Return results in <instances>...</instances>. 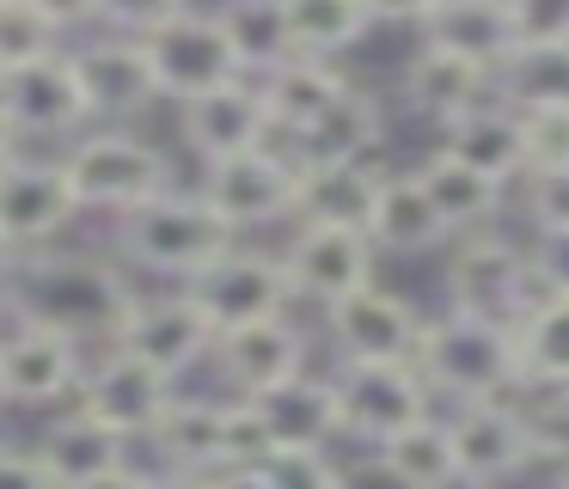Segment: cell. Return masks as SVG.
<instances>
[{
    "label": "cell",
    "instance_id": "d4e9b609",
    "mask_svg": "<svg viewBox=\"0 0 569 489\" xmlns=\"http://www.w3.org/2000/svg\"><path fill=\"white\" fill-rule=\"evenodd\" d=\"M417 178H422V190H429L435 214L447 220V232H453V239H466V232H483V227H502L508 183L483 178V171L466 166L459 153H447V147H429V153L417 159Z\"/></svg>",
    "mask_w": 569,
    "mask_h": 489
},
{
    "label": "cell",
    "instance_id": "4316f807",
    "mask_svg": "<svg viewBox=\"0 0 569 489\" xmlns=\"http://www.w3.org/2000/svg\"><path fill=\"white\" fill-rule=\"evenodd\" d=\"M31 447H38V459L50 465V477L62 489H80V483H92L99 471H111V465L136 459V447H129L123 435H111L99 416H87L80 403H68V410L56 416Z\"/></svg>",
    "mask_w": 569,
    "mask_h": 489
},
{
    "label": "cell",
    "instance_id": "f546056e",
    "mask_svg": "<svg viewBox=\"0 0 569 489\" xmlns=\"http://www.w3.org/2000/svg\"><path fill=\"white\" fill-rule=\"evenodd\" d=\"M417 37L435 49L483 61V68H502V61L515 56V12H508V0H441V7L422 19Z\"/></svg>",
    "mask_w": 569,
    "mask_h": 489
},
{
    "label": "cell",
    "instance_id": "60d3db41",
    "mask_svg": "<svg viewBox=\"0 0 569 489\" xmlns=\"http://www.w3.org/2000/svg\"><path fill=\"white\" fill-rule=\"evenodd\" d=\"M190 7H197V0H104L99 31H117V37L148 43L153 31H166V24H172L178 12H190Z\"/></svg>",
    "mask_w": 569,
    "mask_h": 489
},
{
    "label": "cell",
    "instance_id": "4dcf8cb0",
    "mask_svg": "<svg viewBox=\"0 0 569 489\" xmlns=\"http://www.w3.org/2000/svg\"><path fill=\"white\" fill-rule=\"evenodd\" d=\"M386 166H300V202L295 227H361L368 232L373 196H380Z\"/></svg>",
    "mask_w": 569,
    "mask_h": 489
},
{
    "label": "cell",
    "instance_id": "b9f144b4",
    "mask_svg": "<svg viewBox=\"0 0 569 489\" xmlns=\"http://www.w3.org/2000/svg\"><path fill=\"white\" fill-rule=\"evenodd\" d=\"M527 129V171L569 166V110H520Z\"/></svg>",
    "mask_w": 569,
    "mask_h": 489
},
{
    "label": "cell",
    "instance_id": "277c9868",
    "mask_svg": "<svg viewBox=\"0 0 569 489\" xmlns=\"http://www.w3.org/2000/svg\"><path fill=\"white\" fill-rule=\"evenodd\" d=\"M239 244H246V239L214 214L209 196H202L197 183H178V190H166L160 202L136 208L129 220H117V244H111V251L123 257L136 276L190 288V281H202L227 251H239Z\"/></svg>",
    "mask_w": 569,
    "mask_h": 489
},
{
    "label": "cell",
    "instance_id": "8992f818",
    "mask_svg": "<svg viewBox=\"0 0 569 489\" xmlns=\"http://www.w3.org/2000/svg\"><path fill=\"white\" fill-rule=\"evenodd\" d=\"M87 361L92 349L68 330L38 325V318H7V330H0V403L26 416L68 410L80 398Z\"/></svg>",
    "mask_w": 569,
    "mask_h": 489
},
{
    "label": "cell",
    "instance_id": "ba28073f",
    "mask_svg": "<svg viewBox=\"0 0 569 489\" xmlns=\"http://www.w3.org/2000/svg\"><path fill=\"white\" fill-rule=\"evenodd\" d=\"M331 379H337V416H343V440H356V452L386 447L392 435H405V428L422 422V416L441 410L417 361L331 367Z\"/></svg>",
    "mask_w": 569,
    "mask_h": 489
},
{
    "label": "cell",
    "instance_id": "2e32d148",
    "mask_svg": "<svg viewBox=\"0 0 569 489\" xmlns=\"http://www.w3.org/2000/svg\"><path fill=\"white\" fill-rule=\"evenodd\" d=\"M373 239L361 227H307L300 220L282 244V269L295 281V300L312 306V312H331L337 300H349L356 288L373 281Z\"/></svg>",
    "mask_w": 569,
    "mask_h": 489
},
{
    "label": "cell",
    "instance_id": "ac0fdd59",
    "mask_svg": "<svg viewBox=\"0 0 569 489\" xmlns=\"http://www.w3.org/2000/svg\"><path fill=\"white\" fill-rule=\"evenodd\" d=\"M68 56H74L80 86H87L92 122H136L153 104H166L160 80H153V61H148V43H136V37L87 31L80 43H68Z\"/></svg>",
    "mask_w": 569,
    "mask_h": 489
},
{
    "label": "cell",
    "instance_id": "5bb4252c",
    "mask_svg": "<svg viewBox=\"0 0 569 489\" xmlns=\"http://www.w3.org/2000/svg\"><path fill=\"white\" fill-rule=\"evenodd\" d=\"M459 452V483L466 489H508L515 477L532 471V428H527V398H483V403H453L447 410Z\"/></svg>",
    "mask_w": 569,
    "mask_h": 489
},
{
    "label": "cell",
    "instance_id": "bcb514c9",
    "mask_svg": "<svg viewBox=\"0 0 569 489\" xmlns=\"http://www.w3.org/2000/svg\"><path fill=\"white\" fill-rule=\"evenodd\" d=\"M343 489H417V483H405L380 452H356V459H343Z\"/></svg>",
    "mask_w": 569,
    "mask_h": 489
},
{
    "label": "cell",
    "instance_id": "cb8c5ba5",
    "mask_svg": "<svg viewBox=\"0 0 569 489\" xmlns=\"http://www.w3.org/2000/svg\"><path fill=\"white\" fill-rule=\"evenodd\" d=\"M368 239L380 257H441L453 244L447 220L435 214L429 190H422L417 166L380 178V196H373V214H368Z\"/></svg>",
    "mask_w": 569,
    "mask_h": 489
},
{
    "label": "cell",
    "instance_id": "7c38bea8",
    "mask_svg": "<svg viewBox=\"0 0 569 489\" xmlns=\"http://www.w3.org/2000/svg\"><path fill=\"white\" fill-rule=\"evenodd\" d=\"M74 220H80V202L62 171V153H19L0 171V239L19 257L56 251Z\"/></svg>",
    "mask_w": 569,
    "mask_h": 489
},
{
    "label": "cell",
    "instance_id": "7402d4cb",
    "mask_svg": "<svg viewBox=\"0 0 569 489\" xmlns=\"http://www.w3.org/2000/svg\"><path fill=\"white\" fill-rule=\"evenodd\" d=\"M288 147H295L300 166H373L386 147V98L373 86L349 80L343 98Z\"/></svg>",
    "mask_w": 569,
    "mask_h": 489
},
{
    "label": "cell",
    "instance_id": "9a60e30c",
    "mask_svg": "<svg viewBox=\"0 0 569 489\" xmlns=\"http://www.w3.org/2000/svg\"><path fill=\"white\" fill-rule=\"evenodd\" d=\"M214 337H221V325L209 318V306L190 288H172V293H141L129 325H123V337H117V349L141 355L148 367H160L166 379L184 386L197 367H209Z\"/></svg>",
    "mask_w": 569,
    "mask_h": 489
},
{
    "label": "cell",
    "instance_id": "816d5d0a",
    "mask_svg": "<svg viewBox=\"0 0 569 489\" xmlns=\"http://www.w3.org/2000/svg\"><path fill=\"white\" fill-rule=\"evenodd\" d=\"M160 489H209V477H184V471H160Z\"/></svg>",
    "mask_w": 569,
    "mask_h": 489
},
{
    "label": "cell",
    "instance_id": "f907efd6",
    "mask_svg": "<svg viewBox=\"0 0 569 489\" xmlns=\"http://www.w3.org/2000/svg\"><path fill=\"white\" fill-rule=\"evenodd\" d=\"M19 153H26V141H19V134H13V129H7V117H0V171L13 166V159H19Z\"/></svg>",
    "mask_w": 569,
    "mask_h": 489
},
{
    "label": "cell",
    "instance_id": "52a82bcc",
    "mask_svg": "<svg viewBox=\"0 0 569 489\" xmlns=\"http://www.w3.org/2000/svg\"><path fill=\"white\" fill-rule=\"evenodd\" d=\"M197 190L209 196V208L239 239L263 232V227H295L300 159L288 141H270L258 153H233V159H214V166H197Z\"/></svg>",
    "mask_w": 569,
    "mask_h": 489
},
{
    "label": "cell",
    "instance_id": "3957f363",
    "mask_svg": "<svg viewBox=\"0 0 569 489\" xmlns=\"http://www.w3.org/2000/svg\"><path fill=\"white\" fill-rule=\"evenodd\" d=\"M417 367L429 379L435 403H483V398H527L520 373V330L502 318H478L459 306H435L422 318V349Z\"/></svg>",
    "mask_w": 569,
    "mask_h": 489
},
{
    "label": "cell",
    "instance_id": "f5cc1de1",
    "mask_svg": "<svg viewBox=\"0 0 569 489\" xmlns=\"http://www.w3.org/2000/svg\"><path fill=\"white\" fill-rule=\"evenodd\" d=\"M13 269H19V251H13L7 239H0V288H7V276H13Z\"/></svg>",
    "mask_w": 569,
    "mask_h": 489
},
{
    "label": "cell",
    "instance_id": "e0dca14e",
    "mask_svg": "<svg viewBox=\"0 0 569 489\" xmlns=\"http://www.w3.org/2000/svg\"><path fill=\"white\" fill-rule=\"evenodd\" d=\"M214 379H221L227 398H263V391L288 386L295 373L312 367V342L307 330L288 318H258V325H233L214 337V355H209Z\"/></svg>",
    "mask_w": 569,
    "mask_h": 489
},
{
    "label": "cell",
    "instance_id": "7dc6e473",
    "mask_svg": "<svg viewBox=\"0 0 569 489\" xmlns=\"http://www.w3.org/2000/svg\"><path fill=\"white\" fill-rule=\"evenodd\" d=\"M368 7L373 24H410V31H422V19H429L441 0H361Z\"/></svg>",
    "mask_w": 569,
    "mask_h": 489
},
{
    "label": "cell",
    "instance_id": "f6af8a7d",
    "mask_svg": "<svg viewBox=\"0 0 569 489\" xmlns=\"http://www.w3.org/2000/svg\"><path fill=\"white\" fill-rule=\"evenodd\" d=\"M31 7L56 24V37H74V43L87 31H99V19H104V0H31Z\"/></svg>",
    "mask_w": 569,
    "mask_h": 489
},
{
    "label": "cell",
    "instance_id": "74e56055",
    "mask_svg": "<svg viewBox=\"0 0 569 489\" xmlns=\"http://www.w3.org/2000/svg\"><path fill=\"white\" fill-rule=\"evenodd\" d=\"M50 49H68V43L56 37V24L43 19L31 0H7V7H0V73L26 68V61L50 56Z\"/></svg>",
    "mask_w": 569,
    "mask_h": 489
},
{
    "label": "cell",
    "instance_id": "ffe728a7",
    "mask_svg": "<svg viewBox=\"0 0 569 489\" xmlns=\"http://www.w3.org/2000/svg\"><path fill=\"white\" fill-rule=\"evenodd\" d=\"M190 293L209 306V318L221 330L258 325V318H288L300 306L295 281H288V269H282V251H258V244L227 251L202 281H190Z\"/></svg>",
    "mask_w": 569,
    "mask_h": 489
},
{
    "label": "cell",
    "instance_id": "7a4b0ae2",
    "mask_svg": "<svg viewBox=\"0 0 569 489\" xmlns=\"http://www.w3.org/2000/svg\"><path fill=\"white\" fill-rule=\"evenodd\" d=\"M563 281L569 276L557 269V257L545 244H527L502 227L466 232V239H453L441 251V306H459V312H478V318H502L515 330Z\"/></svg>",
    "mask_w": 569,
    "mask_h": 489
},
{
    "label": "cell",
    "instance_id": "e575fe53",
    "mask_svg": "<svg viewBox=\"0 0 569 489\" xmlns=\"http://www.w3.org/2000/svg\"><path fill=\"white\" fill-rule=\"evenodd\" d=\"M386 465H392L405 483L417 489H466L459 483V452H453V428H447V410L422 416L417 428H405V435H392L386 447H373Z\"/></svg>",
    "mask_w": 569,
    "mask_h": 489
},
{
    "label": "cell",
    "instance_id": "30bf717a",
    "mask_svg": "<svg viewBox=\"0 0 569 489\" xmlns=\"http://www.w3.org/2000/svg\"><path fill=\"white\" fill-rule=\"evenodd\" d=\"M178 379H166L160 367H148L141 355H129V349H99L87 361V379H80V410L87 416H99L111 435H123L129 447H148L153 440V428L166 422V410L178 403Z\"/></svg>",
    "mask_w": 569,
    "mask_h": 489
},
{
    "label": "cell",
    "instance_id": "484cf974",
    "mask_svg": "<svg viewBox=\"0 0 569 489\" xmlns=\"http://www.w3.org/2000/svg\"><path fill=\"white\" fill-rule=\"evenodd\" d=\"M270 428V447H343V416H337V379L331 373H295L288 386L251 398Z\"/></svg>",
    "mask_w": 569,
    "mask_h": 489
},
{
    "label": "cell",
    "instance_id": "8fae6325",
    "mask_svg": "<svg viewBox=\"0 0 569 489\" xmlns=\"http://www.w3.org/2000/svg\"><path fill=\"white\" fill-rule=\"evenodd\" d=\"M0 117L19 141H74L80 129H92V104L87 86H80V68L68 49H50V56L26 61V68L0 73Z\"/></svg>",
    "mask_w": 569,
    "mask_h": 489
},
{
    "label": "cell",
    "instance_id": "5b68a950",
    "mask_svg": "<svg viewBox=\"0 0 569 489\" xmlns=\"http://www.w3.org/2000/svg\"><path fill=\"white\" fill-rule=\"evenodd\" d=\"M62 171L74 183L80 214L129 220L136 208L160 202L166 190H178V159L166 153L153 134L129 129V122H92L62 147Z\"/></svg>",
    "mask_w": 569,
    "mask_h": 489
},
{
    "label": "cell",
    "instance_id": "ab89813d",
    "mask_svg": "<svg viewBox=\"0 0 569 489\" xmlns=\"http://www.w3.org/2000/svg\"><path fill=\"white\" fill-rule=\"evenodd\" d=\"M276 489H343V452L337 447H276L263 459Z\"/></svg>",
    "mask_w": 569,
    "mask_h": 489
},
{
    "label": "cell",
    "instance_id": "6da1fadb",
    "mask_svg": "<svg viewBox=\"0 0 569 489\" xmlns=\"http://www.w3.org/2000/svg\"><path fill=\"white\" fill-rule=\"evenodd\" d=\"M136 300H141V288L117 251L104 257V251H68V244H56V251L19 257V269L7 276V312L68 330L92 355L123 337Z\"/></svg>",
    "mask_w": 569,
    "mask_h": 489
},
{
    "label": "cell",
    "instance_id": "83f0119b",
    "mask_svg": "<svg viewBox=\"0 0 569 489\" xmlns=\"http://www.w3.org/2000/svg\"><path fill=\"white\" fill-rule=\"evenodd\" d=\"M441 147L459 153L466 166H478L483 178L508 183V190L527 178V129H520V110H508L502 98H490L471 117H459L453 129H441Z\"/></svg>",
    "mask_w": 569,
    "mask_h": 489
},
{
    "label": "cell",
    "instance_id": "11a10c76",
    "mask_svg": "<svg viewBox=\"0 0 569 489\" xmlns=\"http://www.w3.org/2000/svg\"><path fill=\"white\" fill-rule=\"evenodd\" d=\"M557 489H569V477H557Z\"/></svg>",
    "mask_w": 569,
    "mask_h": 489
},
{
    "label": "cell",
    "instance_id": "603a6c76",
    "mask_svg": "<svg viewBox=\"0 0 569 489\" xmlns=\"http://www.w3.org/2000/svg\"><path fill=\"white\" fill-rule=\"evenodd\" d=\"M148 452L153 471H184V477H214L227 471V391H178L166 422L153 428Z\"/></svg>",
    "mask_w": 569,
    "mask_h": 489
},
{
    "label": "cell",
    "instance_id": "d6a6232c",
    "mask_svg": "<svg viewBox=\"0 0 569 489\" xmlns=\"http://www.w3.org/2000/svg\"><path fill=\"white\" fill-rule=\"evenodd\" d=\"M520 373L527 391H569V281L520 318Z\"/></svg>",
    "mask_w": 569,
    "mask_h": 489
},
{
    "label": "cell",
    "instance_id": "9c48e42d",
    "mask_svg": "<svg viewBox=\"0 0 569 489\" xmlns=\"http://www.w3.org/2000/svg\"><path fill=\"white\" fill-rule=\"evenodd\" d=\"M325 318V337H331L337 367H386V361H417L422 349V306L410 293L368 281L349 300H337Z\"/></svg>",
    "mask_w": 569,
    "mask_h": 489
},
{
    "label": "cell",
    "instance_id": "ee69618b",
    "mask_svg": "<svg viewBox=\"0 0 569 489\" xmlns=\"http://www.w3.org/2000/svg\"><path fill=\"white\" fill-rule=\"evenodd\" d=\"M0 489H62L50 477V465L38 459V447H13L0 440Z\"/></svg>",
    "mask_w": 569,
    "mask_h": 489
},
{
    "label": "cell",
    "instance_id": "836d02e7",
    "mask_svg": "<svg viewBox=\"0 0 569 489\" xmlns=\"http://www.w3.org/2000/svg\"><path fill=\"white\" fill-rule=\"evenodd\" d=\"M496 98L508 110H569V43H532L496 68Z\"/></svg>",
    "mask_w": 569,
    "mask_h": 489
},
{
    "label": "cell",
    "instance_id": "db71d44e",
    "mask_svg": "<svg viewBox=\"0 0 569 489\" xmlns=\"http://www.w3.org/2000/svg\"><path fill=\"white\" fill-rule=\"evenodd\" d=\"M7 318H13V312H7V288H0V330H7Z\"/></svg>",
    "mask_w": 569,
    "mask_h": 489
},
{
    "label": "cell",
    "instance_id": "d6986e66",
    "mask_svg": "<svg viewBox=\"0 0 569 489\" xmlns=\"http://www.w3.org/2000/svg\"><path fill=\"white\" fill-rule=\"evenodd\" d=\"M178 134H184L197 166H214V159H233V153H258V147L282 141L258 80H227L214 92L178 104Z\"/></svg>",
    "mask_w": 569,
    "mask_h": 489
},
{
    "label": "cell",
    "instance_id": "44dd1931",
    "mask_svg": "<svg viewBox=\"0 0 569 489\" xmlns=\"http://www.w3.org/2000/svg\"><path fill=\"white\" fill-rule=\"evenodd\" d=\"M398 98L417 110L422 122L435 129H453L459 117H471L478 104L496 98V68L471 56H453V49H435V43H417L398 68Z\"/></svg>",
    "mask_w": 569,
    "mask_h": 489
},
{
    "label": "cell",
    "instance_id": "1f68e13d",
    "mask_svg": "<svg viewBox=\"0 0 569 489\" xmlns=\"http://www.w3.org/2000/svg\"><path fill=\"white\" fill-rule=\"evenodd\" d=\"M221 24H227V43H233L246 80H263L276 73L282 61H295V31H288V7L282 0H221Z\"/></svg>",
    "mask_w": 569,
    "mask_h": 489
},
{
    "label": "cell",
    "instance_id": "7bdbcfd3",
    "mask_svg": "<svg viewBox=\"0 0 569 489\" xmlns=\"http://www.w3.org/2000/svg\"><path fill=\"white\" fill-rule=\"evenodd\" d=\"M515 12V49L569 43V0H508Z\"/></svg>",
    "mask_w": 569,
    "mask_h": 489
},
{
    "label": "cell",
    "instance_id": "f35d334b",
    "mask_svg": "<svg viewBox=\"0 0 569 489\" xmlns=\"http://www.w3.org/2000/svg\"><path fill=\"white\" fill-rule=\"evenodd\" d=\"M527 428H532V471L551 465L569 477V391H527Z\"/></svg>",
    "mask_w": 569,
    "mask_h": 489
},
{
    "label": "cell",
    "instance_id": "f1b7e54d",
    "mask_svg": "<svg viewBox=\"0 0 569 489\" xmlns=\"http://www.w3.org/2000/svg\"><path fill=\"white\" fill-rule=\"evenodd\" d=\"M258 86H263V104H270V117H276V134H282V141H300V134H307L312 122L343 98L349 73L337 68V61L295 56V61H282L276 73H263Z\"/></svg>",
    "mask_w": 569,
    "mask_h": 489
},
{
    "label": "cell",
    "instance_id": "681fc988",
    "mask_svg": "<svg viewBox=\"0 0 569 489\" xmlns=\"http://www.w3.org/2000/svg\"><path fill=\"white\" fill-rule=\"evenodd\" d=\"M209 489H276L263 465H227V471L209 477Z\"/></svg>",
    "mask_w": 569,
    "mask_h": 489
},
{
    "label": "cell",
    "instance_id": "c3c4849f",
    "mask_svg": "<svg viewBox=\"0 0 569 489\" xmlns=\"http://www.w3.org/2000/svg\"><path fill=\"white\" fill-rule=\"evenodd\" d=\"M80 489H160V471H153V465H141V459H123V465L99 471L92 483H80Z\"/></svg>",
    "mask_w": 569,
    "mask_h": 489
},
{
    "label": "cell",
    "instance_id": "8d00e7d4",
    "mask_svg": "<svg viewBox=\"0 0 569 489\" xmlns=\"http://www.w3.org/2000/svg\"><path fill=\"white\" fill-rule=\"evenodd\" d=\"M520 214H527V227H532V244L569 251V166L527 171V178H520Z\"/></svg>",
    "mask_w": 569,
    "mask_h": 489
},
{
    "label": "cell",
    "instance_id": "4fadbf2b",
    "mask_svg": "<svg viewBox=\"0 0 569 489\" xmlns=\"http://www.w3.org/2000/svg\"><path fill=\"white\" fill-rule=\"evenodd\" d=\"M148 61H153V80H160V98L172 110L202 98V92H214V86H227V80H246V68H239L233 43H227V24L214 7H190L166 31H153Z\"/></svg>",
    "mask_w": 569,
    "mask_h": 489
},
{
    "label": "cell",
    "instance_id": "9f6ffc18",
    "mask_svg": "<svg viewBox=\"0 0 569 489\" xmlns=\"http://www.w3.org/2000/svg\"><path fill=\"white\" fill-rule=\"evenodd\" d=\"M0 7H7V0H0Z\"/></svg>",
    "mask_w": 569,
    "mask_h": 489
},
{
    "label": "cell",
    "instance_id": "d590c367",
    "mask_svg": "<svg viewBox=\"0 0 569 489\" xmlns=\"http://www.w3.org/2000/svg\"><path fill=\"white\" fill-rule=\"evenodd\" d=\"M282 7H288L295 49L300 56H319V61H343L349 49L373 31L361 0H282Z\"/></svg>",
    "mask_w": 569,
    "mask_h": 489
}]
</instances>
